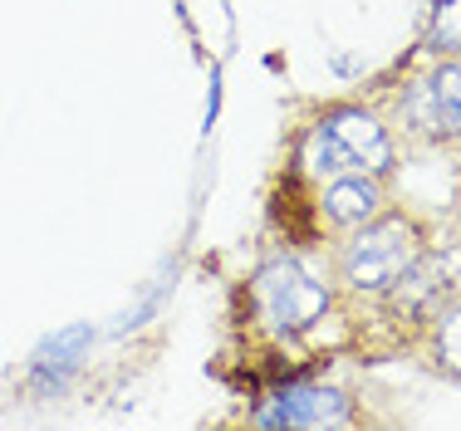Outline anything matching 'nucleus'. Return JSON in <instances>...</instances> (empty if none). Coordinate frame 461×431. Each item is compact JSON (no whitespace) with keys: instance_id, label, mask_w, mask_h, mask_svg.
Listing matches in <instances>:
<instances>
[{"instance_id":"f257e3e1","label":"nucleus","mask_w":461,"mask_h":431,"mask_svg":"<svg viewBox=\"0 0 461 431\" xmlns=\"http://www.w3.org/2000/svg\"><path fill=\"white\" fill-rule=\"evenodd\" d=\"M329 304H334L329 280L300 256H276L270 265H260L256 280H250V314L280 344L314 334L324 324Z\"/></svg>"},{"instance_id":"f03ea898","label":"nucleus","mask_w":461,"mask_h":431,"mask_svg":"<svg viewBox=\"0 0 461 431\" xmlns=\"http://www.w3.org/2000/svg\"><path fill=\"white\" fill-rule=\"evenodd\" d=\"M300 167L310 176H344V172H368L383 176L393 172V138L368 108H329L320 123H310V132L300 138Z\"/></svg>"},{"instance_id":"7ed1b4c3","label":"nucleus","mask_w":461,"mask_h":431,"mask_svg":"<svg viewBox=\"0 0 461 431\" xmlns=\"http://www.w3.org/2000/svg\"><path fill=\"white\" fill-rule=\"evenodd\" d=\"M422 230L408 216H373L364 226H354V236L339 250V274L354 294L368 300H388L402 280L412 274V265L422 260Z\"/></svg>"},{"instance_id":"20e7f679","label":"nucleus","mask_w":461,"mask_h":431,"mask_svg":"<svg viewBox=\"0 0 461 431\" xmlns=\"http://www.w3.org/2000/svg\"><path fill=\"white\" fill-rule=\"evenodd\" d=\"M250 422L266 431H324V427H348L354 422V407L339 388L329 382H310V378H290L276 382L266 397L256 402Z\"/></svg>"},{"instance_id":"39448f33","label":"nucleus","mask_w":461,"mask_h":431,"mask_svg":"<svg viewBox=\"0 0 461 431\" xmlns=\"http://www.w3.org/2000/svg\"><path fill=\"white\" fill-rule=\"evenodd\" d=\"M402 123L432 142H461V59L432 64L402 88Z\"/></svg>"},{"instance_id":"423d86ee","label":"nucleus","mask_w":461,"mask_h":431,"mask_svg":"<svg viewBox=\"0 0 461 431\" xmlns=\"http://www.w3.org/2000/svg\"><path fill=\"white\" fill-rule=\"evenodd\" d=\"M89 344H94L89 324H64V328H54L50 338H40L35 353H30V388H35L40 397L64 392L74 378H79L84 358H89Z\"/></svg>"},{"instance_id":"0eeeda50","label":"nucleus","mask_w":461,"mask_h":431,"mask_svg":"<svg viewBox=\"0 0 461 431\" xmlns=\"http://www.w3.org/2000/svg\"><path fill=\"white\" fill-rule=\"evenodd\" d=\"M320 211L329 226H364V220H373L383 211V186L378 176L368 172H344V176H329L324 182V196H320Z\"/></svg>"},{"instance_id":"6e6552de","label":"nucleus","mask_w":461,"mask_h":431,"mask_svg":"<svg viewBox=\"0 0 461 431\" xmlns=\"http://www.w3.org/2000/svg\"><path fill=\"white\" fill-rule=\"evenodd\" d=\"M422 40L437 54H461V0H432Z\"/></svg>"},{"instance_id":"1a4fd4ad","label":"nucleus","mask_w":461,"mask_h":431,"mask_svg":"<svg viewBox=\"0 0 461 431\" xmlns=\"http://www.w3.org/2000/svg\"><path fill=\"white\" fill-rule=\"evenodd\" d=\"M432 348H437V363H442L447 373H461V304L447 309V314L437 319Z\"/></svg>"}]
</instances>
